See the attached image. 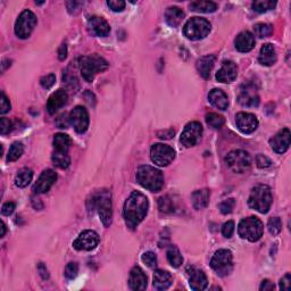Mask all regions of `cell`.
Segmentation results:
<instances>
[{
    "instance_id": "cell-1",
    "label": "cell",
    "mask_w": 291,
    "mask_h": 291,
    "mask_svg": "<svg viewBox=\"0 0 291 291\" xmlns=\"http://www.w3.org/2000/svg\"><path fill=\"white\" fill-rule=\"evenodd\" d=\"M149 208V201L143 193L133 191L127 198L123 208L124 221L127 228L134 230L143 219H145Z\"/></svg>"
},
{
    "instance_id": "cell-2",
    "label": "cell",
    "mask_w": 291,
    "mask_h": 291,
    "mask_svg": "<svg viewBox=\"0 0 291 291\" xmlns=\"http://www.w3.org/2000/svg\"><path fill=\"white\" fill-rule=\"evenodd\" d=\"M138 183L153 192L161 191L164 185V176L158 169L149 165H142L137 171Z\"/></svg>"
},
{
    "instance_id": "cell-3",
    "label": "cell",
    "mask_w": 291,
    "mask_h": 291,
    "mask_svg": "<svg viewBox=\"0 0 291 291\" xmlns=\"http://www.w3.org/2000/svg\"><path fill=\"white\" fill-rule=\"evenodd\" d=\"M79 67L83 79L88 82H92L97 73L106 71L108 63L103 57L97 55V54H92V55L79 58Z\"/></svg>"
},
{
    "instance_id": "cell-4",
    "label": "cell",
    "mask_w": 291,
    "mask_h": 291,
    "mask_svg": "<svg viewBox=\"0 0 291 291\" xmlns=\"http://www.w3.org/2000/svg\"><path fill=\"white\" fill-rule=\"evenodd\" d=\"M273 197L272 192L269 185L258 184L253 188L250 192V196L248 198V204L249 206L262 214H266L270 211L271 205H272Z\"/></svg>"
},
{
    "instance_id": "cell-5",
    "label": "cell",
    "mask_w": 291,
    "mask_h": 291,
    "mask_svg": "<svg viewBox=\"0 0 291 291\" xmlns=\"http://www.w3.org/2000/svg\"><path fill=\"white\" fill-rule=\"evenodd\" d=\"M91 208L97 209L105 227L111 226L113 211H112V196L108 190H102L91 196Z\"/></svg>"
},
{
    "instance_id": "cell-6",
    "label": "cell",
    "mask_w": 291,
    "mask_h": 291,
    "mask_svg": "<svg viewBox=\"0 0 291 291\" xmlns=\"http://www.w3.org/2000/svg\"><path fill=\"white\" fill-rule=\"evenodd\" d=\"M264 226L262 221L256 216H250L243 219L238 226V233L242 239L250 242L258 241L262 238Z\"/></svg>"
},
{
    "instance_id": "cell-7",
    "label": "cell",
    "mask_w": 291,
    "mask_h": 291,
    "mask_svg": "<svg viewBox=\"0 0 291 291\" xmlns=\"http://www.w3.org/2000/svg\"><path fill=\"white\" fill-rule=\"evenodd\" d=\"M211 23L206 18L192 17L183 26V33L190 40H201L211 32Z\"/></svg>"
},
{
    "instance_id": "cell-8",
    "label": "cell",
    "mask_w": 291,
    "mask_h": 291,
    "mask_svg": "<svg viewBox=\"0 0 291 291\" xmlns=\"http://www.w3.org/2000/svg\"><path fill=\"white\" fill-rule=\"evenodd\" d=\"M226 163L232 172L242 174L249 170L251 165V158L247 151L236 149L228 154V156L226 157Z\"/></svg>"
},
{
    "instance_id": "cell-9",
    "label": "cell",
    "mask_w": 291,
    "mask_h": 291,
    "mask_svg": "<svg viewBox=\"0 0 291 291\" xmlns=\"http://www.w3.org/2000/svg\"><path fill=\"white\" fill-rule=\"evenodd\" d=\"M211 267L220 277L230 274L233 269V257L231 251L228 249L217 250L211 261Z\"/></svg>"
},
{
    "instance_id": "cell-10",
    "label": "cell",
    "mask_w": 291,
    "mask_h": 291,
    "mask_svg": "<svg viewBox=\"0 0 291 291\" xmlns=\"http://www.w3.org/2000/svg\"><path fill=\"white\" fill-rule=\"evenodd\" d=\"M37 25V17L31 10H24L19 14L15 23V34L19 39H28Z\"/></svg>"
},
{
    "instance_id": "cell-11",
    "label": "cell",
    "mask_w": 291,
    "mask_h": 291,
    "mask_svg": "<svg viewBox=\"0 0 291 291\" xmlns=\"http://www.w3.org/2000/svg\"><path fill=\"white\" fill-rule=\"evenodd\" d=\"M150 157L155 164L163 168V166H168L173 162L174 157H175V151L172 147L164 145V143H156L151 147Z\"/></svg>"
},
{
    "instance_id": "cell-12",
    "label": "cell",
    "mask_w": 291,
    "mask_h": 291,
    "mask_svg": "<svg viewBox=\"0 0 291 291\" xmlns=\"http://www.w3.org/2000/svg\"><path fill=\"white\" fill-rule=\"evenodd\" d=\"M203 135V126L199 122H190L185 125L183 132L181 133L180 141L187 148L196 146L200 141Z\"/></svg>"
},
{
    "instance_id": "cell-13",
    "label": "cell",
    "mask_w": 291,
    "mask_h": 291,
    "mask_svg": "<svg viewBox=\"0 0 291 291\" xmlns=\"http://www.w3.org/2000/svg\"><path fill=\"white\" fill-rule=\"evenodd\" d=\"M69 124L74 127L77 133H84L89 126L88 111L82 106H76L68 115Z\"/></svg>"
},
{
    "instance_id": "cell-14",
    "label": "cell",
    "mask_w": 291,
    "mask_h": 291,
    "mask_svg": "<svg viewBox=\"0 0 291 291\" xmlns=\"http://www.w3.org/2000/svg\"><path fill=\"white\" fill-rule=\"evenodd\" d=\"M238 102L243 107H257L259 105V96L257 89L254 84L247 83L243 84L240 89L238 96Z\"/></svg>"
},
{
    "instance_id": "cell-15",
    "label": "cell",
    "mask_w": 291,
    "mask_h": 291,
    "mask_svg": "<svg viewBox=\"0 0 291 291\" xmlns=\"http://www.w3.org/2000/svg\"><path fill=\"white\" fill-rule=\"evenodd\" d=\"M99 235L92 230H85L75 239L73 247L76 250H92L98 246Z\"/></svg>"
},
{
    "instance_id": "cell-16",
    "label": "cell",
    "mask_w": 291,
    "mask_h": 291,
    "mask_svg": "<svg viewBox=\"0 0 291 291\" xmlns=\"http://www.w3.org/2000/svg\"><path fill=\"white\" fill-rule=\"evenodd\" d=\"M235 123L238 129L244 134H250L257 130L258 119L251 113H238L235 116Z\"/></svg>"
},
{
    "instance_id": "cell-17",
    "label": "cell",
    "mask_w": 291,
    "mask_h": 291,
    "mask_svg": "<svg viewBox=\"0 0 291 291\" xmlns=\"http://www.w3.org/2000/svg\"><path fill=\"white\" fill-rule=\"evenodd\" d=\"M57 180V174L53 170H45L39 176L37 183L34 184L33 191L36 193H46L48 192L50 188L55 184Z\"/></svg>"
},
{
    "instance_id": "cell-18",
    "label": "cell",
    "mask_w": 291,
    "mask_h": 291,
    "mask_svg": "<svg viewBox=\"0 0 291 291\" xmlns=\"http://www.w3.org/2000/svg\"><path fill=\"white\" fill-rule=\"evenodd\" d=\"M290 130L283 129L270 140V146L275 153L278 154H285L290 147Z\"/></svg>"
},
{
    "instance_id": "cell-19",
    "label": "cell",
    "mask_w": 291,
    "mask_h": 291,
    "mask_svg": "<svg viewBox=\"0 0 291 291\" xmlns=\"http://www.w3.org/2000/svg\"><path fill=\"white\" fill-rule=\"evenodd\" d=\"M238 75V67L231 60H226L222 67L216 73V80L221 83H231L236 79Z\"/></svg>"
},
{
    "instance_id": "cell-20",
    "label": "cell",
    "mask_w": 291,
    "mask_h": 291,
    "mask_svg": "<svg viewBox=\"0 0 291 291\" xmlns=\"http://www.w3.org/2000/svg\"><path fill=\"white\" fill-rule=\"evenodd\" d=\"M88 26L95 37H107L111 32V26L106 19L99 16H91L89 18Z\"/></svg>"
},
{
    "instance_id": "cell-21",
    "label": "cell",
    "mask_w": 291,
    "mask_h": 291,
    "mask_svg": "<svg viewBox=\"0 0 291 291\" xmlns=\"http://www.w3.org/2000/svg\"><path fill=\"white\" fill-rule=\"evenodd\" d=\"M235 49L240 53H249L255 47V37L249 31H242L234 40Z\"/></svg>"
},
{
    "instance_id": "cell-22",
    "label": "cell",
    "mask_w": 291,
    "mask_h": 291,
    "mask_svg": "<svg viewBox=\"0 0 291 291\" xmlns=\"http://www.w3.org/2000/svg\"><path fill=\"white\" fill-rule=\"evenodd\" d=\"M68 96L67 92L63 89H59L56 92L49 97L48 103H47V111L50 115L55 114L58 110H60L61 107L65 106L66 103H67Z\"/></svg>"
},
{
    "instance_id": "cell-23",
    "label": "cell",
    "mask_w": 291,
    "mask_h": 291,
    "mask_svg": "<svg viewBox=\"0 0 291 291\" xmlns=\"http://www.w3.org/2000/svg\"><path fill=\"white\" fill-rule=\"evenodd\" d=\"M147 277L145 272H143L141 267L134 266L130 272L129 278V286L132 290L139 291V290H145L147 288Z\"/></svg>"
},
{
    "instance_id": "cell-24",
    "label": "cell",
    "mask_w": 291,
    "mask_h": 291,
    "mask_svg": "<svg viewBox=\"0 0 291 291\" xmlns=\"http://www.w3.org/2000/svg\"><path fill=\"white\" fill-rule=\"evenodd\" d=\"M153 282H154L155 289L163 291V290L169 289L170 287L172 286L173 278H172V275H171V273L168 272V271L156 270L154 273Z\"/></svg>"
},
{
    "instance_id": "cell-25",
    "label": "cell",
    "mask_w": 291,
    "mask_h": 291,
    "mask_svg": "<svg viewBox=\"0 0 291 291\" xmlns=\"http://www.w3.org/2000/svg\"><path fill=\"white\" fill-rule=\"evenodd\" d=\"M215 64V56L214 55H207L201 57L200 59L197 60L196 67L197 71L199 73L200 76H203L205 80H208L211 77V72Z\"/></svg>"
},
{
    "instance_id": "cell-26",
    "label": "cell",
    "mask_w": 291,
    "mask_h": 291,
    "mask_svg": "<svg viewBox=\"0 0 291 291\" xmlns=\"http://www.w3.org/2000/svg\"><path fill=\"white\" fill-rule=\"evenodd\" d=\"M208 100L213 106L219 108L221 111H226L229 107V98L224 94V91L220 89H213L208 94Z\"/></svg>"
},
{
    "instance_id": "cell-27",
    "label": "cell",
    "mask_w": 291,
    "mask_h": 291,
    "mask_svg": "<svg viewBox=\"0 0 291 291\" xmlns=\"http://www.w3.org/2000/svg\"><path fill=\"white\" fill-rule=\"evenodd\" d=\"M259 63L264 66H272L277 61V52L272 44H265L261 48L258 57Z\"/></svg>"
},
{
    "instance_id": "cell-28",
    "label": "cell",
    "mask_w": 291,
    "mask_h": 291,
    "mask_svg": "<svg viewBox=\"0 0 291 291\" xmlns=\"http://www.w3.org/2000/svg\"><path fill=\"white\" fill-rule=\"evenodd\" d=\"M190 288L192 290L199 291V290H205L208 286V280L206 274H205L203 271L200 270H195L190 275L189 280Z\"/></svg>"
},
{
    "instance_id": "cell-29",
    "label": "cell",
    "mask_w": 291,
    "mask_h": 291,
    "mask_svg": "<svg viewBox=\"0 0 291 291\" xmlns=\"http://www.w3.org/2000/svg\"><path fill=\"white\" fill-rule=\"evenodd\" d=\"M209 197H211V192H209L208 189H201L197 190L191 195V200L192 205L195 209L199 211V209H204L207 207L209 203Z\"/></svg>"
},
{
    "instance_id": "cell-30",
    "label": "cell",
    "mask_w": 291,
    "mask_h": 291,
    "mask_svg": "<svg viewBox=\"0 0 291 291\" xmlns=\"http://www.w3.org/2000/svg\"><path fill=\"white\" fill-rule=\"evenodd\" d=\"M183 11L178 8V7H169L165 11V21L172 28H176V26L180 25L182 19H183Z\"/></svg>"
},
{
    "instance_id": "cell-31",
    "label": "cell",
    "mask_w": 291,
    "mask_h": 291,
    "mask_svg": "<svg viewBox=\"0 0 291 291\" xmlns=\"http://www.w3.org/2000/svg\"><path fill=\"white\" fill-rule=\"evenodd\" d=\"M33 178V171L29 168L21 169L18 171L16 177H15V184L18 188H25L30 184Z\"/></svg>"
},
{
    "instance_id": "cell-32",
    "label": "cell",
    "mask_w": 291,
    "mask_h": 291,
    "mask_svg": "<svg viewBox=\"0 0 291 291\" xmlns=\"http://www.w3.org/2000/svg\"><path fill=\"white\" fill-rule=\"evenodd\" d=\"M71 145H72V140L67 134L57 133L55 134V137H54V147H55L56 151L67 153Z\"/></svg>"
},
{
    "instance_id": "cell-33",
    "label": "cell",
    "mask_w": 291,
    "mask_h": 291,
    "mask_svg": "<svg viewBox=\"0 0 291 291\" xmlns=\"http://www.w3.org/2000/svg\"><path fill=\"white\" fill-rule=\"evenodd\" d=\"M190 9L197 13H214L217 9V5L213 1H195L190 3Z\"/></svg>"
},
{
    "instance_id": "cell-34",
    "label": "cell",
    "mask_w": 291,
    "mask_h": 291,
    "mask_svg": "<svg viewBox=\"0 0 291 291\" xmlns=\"http://www.w3.org/2000/svg\"><path fill=\"white\" fill-rule=\"evenodd\" d=\"M168 261L173 267H180L183 263V257L175 246H171L168 250Z\"/></svg>"
},
{
    "instance_id": "cell-35",
    "label": "cell",
    "mask_w": 291,
    "mask_h": 291,
    "mask_svg": "<svg viewBox=\"0 0 291 291\" xmlns=\"http://www.w3.org/2000/svg\"><path fill=\"white\" fill-rule=\"evenodd\" d=\"M53 163L57 168L59 169H67L71 164V158L67 153H60V151H55L53 155Z\"/></svg>"
},
{
    "instance_id": "cell-36",
    "label": "cell",
    "mask_w": 291,
    "mask_h": 291,
    "mask_svg": "<svg viewBox=\"0 0 291 291\" xmlns=\"http://www.w3.org/2000/svg\"><path fill=\"white\" fill-rule=\"evenodd\" d=\"M277 6V1L273 0H256L253 2V9L256 13H266Z\"/></svg>"
},
{
    "instance_id": "cell-37",
    "label": "cell",
    "mask_w": 291,
    "mask_h": 291,
    "mask_svg": "<svg viewBox=\"0 0 291 291\" xmlns=\"http://www.w3.org/2000/svg\"><path fill=\"white\" fill-rule=\"evenodd\" d=\"M254 33L256 37L258 38H267L272 36L273 33V26L271 24H266V23H258L254 26Z\"/></svg>"
},
{
    "instance_id": "cell-38",
    "label": "cell",
    "mask_w": 291,
    "mask_h": 291,
    "mask_svg": "<svg viewBox=\"0 0 291 291\" xmlns=\"http://www.w3.org/2000/svg\"><path fill=\"white\" fill-rule=\"evenodd\" d=\"M23 151H24V146H23V143L22 142H14L9 148L8 156H7V161L8 162L17 161L18 158L23 155Z\"/></svg>"
},
{
    "instance_id": "cell-39",
    "label": "cell",
    "mask_w": 291,
    "mask_h": 291,
    "mask_svg": "<svg viewBox=\"0 0 291 291\" xmlns=\"http://www.w3.org/2000/svg\"><path fill=\"white\" fill-rule=\"evenodd\" d=\"M206 122L213 129H221L224 125L226 119H224L223 116L216 113H209L206 115Z\"/></svg>"
},
{
    "instance_id": "cell-40",
    "label": "cell",
    "mask_w": 291,
    "mask_h": 291,
    "mask_svg": "<svg viewBox=\"0 0 291 291\" xmlns=\"http://www.w3.org/2000/svg\"><path fill=\"white\" fill-rule=\"evenodd\" d=\"M158 208H160L162 213H165V214L173 212V203L171 200V198L169 196L161 197L160 200H158Z\"/></svg>"
},
{
    "instance_id": "cell-41",
    "label": "cell",
    "mask_w": 291,
    "mask_h": 291,
    "mask_svg": "<svg viewBox=\"0 0 291 291\" xmlns=\"http://www.w3.org/2000/svg\"><path fill=\"white\" fill-rule=\"evenodd\" d=\"M267 228H269V231L271 232V234L278 235L282 230L281 220L279 219V217H272V219H270L269 223H267Z\"/></svg>"
},
{
    "instance_id": "cell-42",
    "label": "cell",
    "mask_w": 291,
    "mask_h": 291,
    "mask_svg": "<svg viewBox=\"0 0 291 291\" xmlns=\"http://www.w3.org/2000/svg\"><path fill=\"white\" fill-rule=\"evenodd\" d=\"M235 207V200L233 198H230V199H227L222 201V203L220 204V211L222 214H230V213L233 212V209Z\"/></svg>"
},
{
    "instance_id": "cell-43",
    "label": "cell",
    "mask_w": 291,
    "mask_h": 291,
    "mask_svg": "<svg viewBox=\"0 0 291 291\" xmlns=\"http://www.w3.org/2000/svg\"><path fill=\"white\" fill-rule=\"evenodd\" d=\"M141 259L147 266L150 267V269H155V267L157 266V256L155 255L153 251H147V253L142 255Z\"/></svg>"
},
{
    "instance_id": "cell-44",
    "label": "cell",
    "mask_w": 291,
    "mask_h": 291,
    "mask_svg": "<svg viewBox=\"0 0 291 291\" xmlns=\"http://www.w3.org/2000/svg\"><path fill=\"white\" fill-rule=\"evenodd\" d=\"M79 273V265L75 262L68 263L65 267V275L67 279H74Z\"/></svg>"
},
{
    "instance_id": "cell-45",
    "label": "cell",
    "mask_w": 291,
    "mask_h": 291,
    "mask_svg": "<svg viewBox=\"0 0 291 291\" xmlns=\"http://www.w3.org/2000/svg\"><path fill=\"white\" fill-rule=\"evenodd\" d=\"M107 5L113 11H122L125 8V2L122 1V0H108Z\"/></svg>"
},
{
    "instance_id": "cell-46",
    "label": "cell",
    "mask_w": 291,
    "mask_h": 291,
    "mask_svg": "<svg viewBox=\"0 0 291 291\" xmlns=\"http://www.w3.org/2000/svg\"><path fill=\"white\" fill-rule=\"evenodd\" d=\"M83 6V2L82 1H68L66 2V7H67V10L69 14H73L75 15L79 13V11L81 10V8H82Z\"/></svg>"
},
{
    "instance_id": "cell-47",
    "label": "cell",
    "mask_w": 291,
    "mask_h": 291,
    "mask_svg": "<svg viewBox=\"0 0 291 291\" xmlns=\"http://www.w3.org/2000/svg\"><path fill=\"white\" fill-rule=\"evenodd\" d=\"M234 232V222L233 221H228L223 224L222 227V233L226 238H231Z\"/></svg>"
},
{
    "instance_id": "cell-48",
    "label": "cell",
    "mask_w": 291,
    "mask_h": 291,
    "mask_svg": "<svg viewBox=\"0 0 291 291\" xmlns=\"http://www.w3.org/2000/svg\"><path fill=\"white\" fill-rule=\"evenodd\" d=\"M256 163H257V166L259 169H267L272 165V162H271L270 158L262 154H259L258 156L256 157Z\"/></svg>"
},
{
    "instance_id": "cell-49",
    "label": "cell",
    "mask_w": 291,
    "mask_h": 291,
    "mask_svg": "<svg viewBox=\"0 0 291 291\" xmlns=\"http://www.w3.org/2000/svg\"><path fill=\"white\" fill-rule=\"evenodd\" d=\"M56 82L55 74H48L46 76H42L40 80V83L45 89H50Z\"/></svg>"
},
{
    "instance_id": "cell-50",
    "label": "cell",
    "mask_w": 291,
    "mask_h": 291,
    "mask_svg": "<svg viewBox=\"0 0 291 291\" xmlns=\"http://www.w3.org/2000/svg\"><path fill=\"white\" fill-rule=\"evenodd\" d=\"M11 127H13V124H11V122L8 118L2 117L1 119H0V133H1L2 135L9 133V132L11 131Z\"/></svg>"
},
{
    "instance_id": "cell-51",
    "label": "cell",
    "mask_w": 291,
    "mask_h": 291,
    "mask_svg": "<svg viewBox=\"0 0 291 291\" xmlns=\"http://www.w3.org/2000/svg\"><path fill=\"white\" fill-rule=\"evenodd\" d=\"M10 111V103L6 95L1 92V100H0V113L6 114Z\"/></svg>"
},
{
    "instance_id": "cell-52",
    "label": "cell",
    "mask_w": 291,
    "mask_h": 291,
    "mask_svg": "<svg viewBox=\"0 0 291 291\" xmlns=\"http://www.w3.org/2000/svg\"><path fill=\"white\" fill-rule=\"evenodd\" d=\"M280 289L283 291H290L291 289V275L287 273L280 280Z\"/></svg>"
},
{
    "instance_id": "cell-53",
    "label": "cell",
    "mask_w": 291,
    "mask_h": 291,
    "mask_svg": "<svg viewBox=\"0 0 291 291\" xmlns=\"http://www.w3.org/2000/svg\"><path fill=\"white\" fill-rule=\"evenodd\" d=\"M15 207H16V205H15V203H11V201H9V203H6L1 208L2 215L9 216L10 214H13Z\"/></svg>"
},
{
    "instance_id": "cell-54",
    "label": "cell",
    "mask_w": 291,
    "mask_h": 291,
    "mask_svg": "<svg viewBox=\"0 0 291 291\" xmlns=\"http://www.w3.org/2000/svg\"><path fill=\"white\" fill-rule=\"evenodd\" d=\"M174 133H175V132H174L173 129H169L158 132V137H160L162 140H169V139H172L174 137Z\"/></svg>"
},
{
    "instance_id": "cell-55",
    "label": "cell",
    "mask_w": 291,
    "mask_h": 291,
    "mask_svg": "<svg viewBox=\"0 0 291 291\" xmlns=\"http://www.w3.org/2000/svg\"><path fill=\"white\" fill-rule=\"evenodd\" d=\"M68 124H69V119L66 118L65 115H61V116H59V117H58L57 126L59 127V129H67Z\"/></svg>"
},
{
    "instance_id": "cell-56",
    "label": "cell",
    "mask_w": 291,
    "mask_h": 291,
    "mask_svg": "<svg viewBox=\"0 0 291 291\" xmlns=\"http://www.w3.org/2000/svg\"><path fill=\"white\" fill-rule=\"evenodd\" d=\"M38 271H39V273H40L41 278L44 279V280H47V279L49 278L48 270H47V267H46V265L44 263H39L38 264Z\"/></svg>"
},
{
    "instance_id": "cell-57",
    "label": "cell",
    "mask_w": 291,
    "mask_h": 291,
    "mask_svg": "<svg viewBox=\"0 0 291 291\" xmlns=\"http://www.w3.org/2000/svg\"><path fill=\"white\" fill-rule=\"evenodd\" d=\"M274 289V285L270 280H264L262 282L261 287H259V290L261 291H269V290H273Z\"/></svg>"
},
{
    "instance_id": "cell-58",
    "label": "cell",
    "mask_w": 291,
    "mask_h": 291,
    "mask_svg": "<svg viewBox=\"0 0 291 291\" xmlns=\"http://www.w3.org/2000/svg\"><path fill=\"white\" fill-rule=\"evenodd\" d=\"M66 57H67V47H66V44H63L60 46L59 52H58V58H59V60H64Z\"/></svg>"
},
{
    "instance_id": "cell-59",
    "label": "cell",
    "mask_w": 291,
    "mask_h": 291,
    "mask_svg": "<svg viewBox=\"0 0 291 291\" xmlns=\"http://www.w3.org/2000/svg\"><path fill=\"white\" fill-rule=\"evenodd\" d=\"M5 234H6V226L5 223L1 222V238L2 236H5Z\"/></svg>"
}]
</instances>
